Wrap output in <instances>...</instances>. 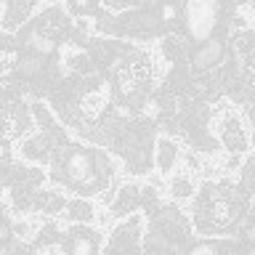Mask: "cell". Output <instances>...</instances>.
<instances>
[{"label": "cell", "instance_id": "cell-2", "mask_svg": "<svg viewBox=\"0 0 255 255\" xmlns=\"http://www.w3.org/2000/svg\"><path fill=\"white\" fill-rule=\"evenodd\" d=\"M218 3H210V0H189L183 5V24H186V35L194 40V43H205L207 37L213 35L215 24H218Z\"/></svg>", "mask_w": 255, "mask_h": 255}, {"label": "cell", "instance_id": "cell-20", "mask_svg": "<svg viewBox=\"0 0 255 255\" xmlns=\"http://www.w3.org/2000/svg\"><path fill=\"white\" fill-rule=\"evenodd\" d=\"M32 115H35V120L40 125H45V130H53V117H51V112H48L43 104H32Z\"/></svg>", "mask_w": 255, "mask_h": 255}, {"label": "cell", "instance_id": "cell-22", "mask_svg": "<svg viewBox=\"0 0 255 255\" xmlns=\"http://www.w3.org/2000/svg\"><path fill=\"white\" fill-rule=\"evenodd\" d=\"M234 43H237V48H239V53L250 56V32H242V35H237Z\"/></svg>", "mask_w": 255, "mask_h": 255}, {"label": "cell", "instance_id": "cell-10", "mask_svg": "<svg viewBox=\"0 0 255 255\" xmlns=\"http://www.w3.org/2000/svg\"><path fill=\"white\" fill-rule=\"evenodd\" d=\"M178 159V143L170 141V138H159L157 141V149H154V162L162 173H167L170 167L175 165Z\"/></svg>", "mask_w": 255, "mask_h": 255}, {"label": "cell", "instance_id": "cell-24", "mask_svg": "<svg viewBox=\"0 0 255 255\" xmlns=\"http://www.w3.org/2000/svg\"><path fill=\"white\" fill-rule=\"evenodd\" d=\"M221 165L226 167V170H234V167H239V154H234V151H231V154H229L226 159H223Z\"/></svg>", "mask_w": 255, "mask_h": 255}, {"label": "cell", "instance_id": "cell-19", "mask_svg": "<svg viewBox=\"0 0 255 255\" xmlns=\"http://www.w3.org/2000/svg\"><path fill=\"white\" fill-rule=\"evenodd\" d=\"M138 205L146 207L149 213L157 210V191H154V186H143V189L138 191Z\"/></svg>", "mask_w": 255, "mask_h": 255}, {"label": "cell", "instance_id": "cell-9", "mask_svg": "<svg viewBox=\"0 0 255 255\" xmlns=\"http://www.w3.org/2000/svg\"><path fill=\"white\" fill-rule=\"evenodd\" d=\"M51 149H53L51 133H40V135H35V138L24 141L21 154L29 157V159H48V157H51Z\"/></svg>", "mask_w": 255, "mask_h": 255}, {"label": "cell", "instance_id": "cell-5", "mask_svg": "<svg viewBox=\"0 0 255 255\" xmlns=\"http://www.w3.org/2000/svg\"><path fill=\"white\" fill-rule=\"evenodd\" d=\"M138 237H141V218L133 215L128 223L115 229L109 242V250H138Z\"/></svg>", "mask_w": 255, "mask_h": 255}, {"label": "cell", "instance_id": "cell-21", "mask_svg": "<svg viewBox=\"0 0 255 255\" xmlns=\"http://www.w3.org/2000/svg\"><path fill=\"white\" fill-rule=\"evenodd\" d=\"M253 173H255V159L250 157L242 165V191H247V194L253 191Z\"/></svg>", "mask_w": 255, "mask_h": 255}, {"label": "cell", "instance_id": "cell-16", "mask_svg": "<svg viewBox=\"0 0 255 255\" xmlns=\"http://www.w3.org/2000/svg\"><path fill=\"white\" fill-rule=\"evenodd\" d=\"M88 56H91L93 64H107L112 59V48L107 43H99V40H93L91 45H88Z\"/></svg>", "mask_w": 255, "mask_h": 255}, {"label": "cell", "instance_id": "cell-4", "mask_svg": "<svg viewBox=\"0 0 255 255\" xmlns=\"http://www.w3.org/2000/svg\"><path fill=\"white\" fill-rule=\"evenodd\" d=\"M29 125V112L21 101H11L3 109V141H11L21 135Z\"/></svg>", "mask_w": 255, "mask_h": 255}, {"label": "cell", "instance_id": "cell-18", "mask_svg": "<svg viewBox=\"0 0 255 255\" xmlns=\"http://www.w3.org/2000/svg\"><path fill=\"white\" fill-rule=\"evenodd\" d=\"M64 207H67L64 197H61V194H56V191H48L45 205H43V213H45V215H56V213H61Z\"/></svg>", "mask_w": 255, "mask_h": 255}, {"label": "cell", "instance_id": "cell-11", "mask_svg": "<svg viewBox=\"0 0 255 255\" xmlns=\"http://www.w3.org/2000/svg\"><path fill=\"white\" fill-rule=\"evenodd\" d=\"M43 59H45V56H37V53L19 56V61H16V72H19V77H24V80H37V77H43V72H45Z\"/></svg>", "mask_w": 255, "mask_h": 255}, {"label": "cell", "instance_id": "cell-1", "mask_svg": "<svg viewBox=\"0 0 255 255\" xmlns=\"http://www.w3.org/2000/svg\"><path fill=\"white\" fill-rule=\"evenodd\" d=\"M99 151L93 149H83V146H69L67 159H64V175L69 183H75L80 189V194H93L101 186L99 178V165H96Z\"/></svg>", "mask_w": 255, "mask_h": 255}, {"label": "cell", "instance_id": "cell-8", "mask_svg": "<svg viewBox=\"0 0 255 255\" xmlns=\"http://www.w3.org/2000/svg\"><path fill=\"white\" fill-rule=\"evenodd\" d=\"M138 186L135 183H128L117 191V197L112 199V215H128L138 207Z\"/></svg>", "mask_w": 255, "mask_h": 255}, {"label": "cell", "instance_id": "cell-23", "mask_svg": "<svg viewBox=\"0 0 255 255\" xmlns=\"http://www.w3.org/2000/svg\"><path fill=\"white\" fill-rule=\"evenodd\" d=\"M69 13H77V16L99 13V5H77V3H69Z\"/></svg>", "mask_w": 255, "mask_h": 255}, {"label": "cell", "instance_id": "cell-15", "mask_svg": "<svg viewBox=\"0 0 255 255\" xmlns=\"http://www.w3.org/2000/svg\"><path fill=\"white\" fill-rule=\"evenodd\" d=\"M170 191H173V197L186 199V197L194 194V183H191L186 175H175V178L170 181Z\"/></svg>", "mask_w": 255, "mask_h": 255}, {"label": "cell", "instance_id": "cell-3", "mask_svg": "<svg viewBox=\"0 0 255 255\" xmlns=\"http://www.w3.org/2000/svg\"><path fill=\"white\" fill-rule=\"evenodd\" d=\"M226 53V43L221 37H207L205 43H199L191 53V69L194 72H210L213 67H218Z\"/></svg>", "mask_w": 255, "mask_h": 255}, {"label": "cell", "instance_id": "cell-12", "mask_svg": "<svg viewBox=\"0 0 255 255\" xmlns=\"http://www.w3.org/2000/svg\"><path fill=\"white\" fill-rule=\"evenodd\" d=\"M104 109H107V93L104 91H91L83 99V115L88 120H99L104 115Z\"/></svg>", "mask_w": 255, "mask_h": 255}, {"label": "cell", "instance_id": "cell-7", "mask_svg": "<svg viewBox=\"0 0 255 255\" xmlns=\"http://www.w3.org/2000/svg\"><path fill=\"white\" fill-rule=\"evenodd\" d=\"M24 45H27L32 53H37V56H51L56 51V40L48 35V32L40 29V24H37V27H32V29H27V35H24Z\"/></svg>", "mask_w": 255, "mask_h": 255}, {"label": "cell", "instance_id": "cell-14", "mask_svg": "<svg viewBox=\"0 0 255 255\" xmlns=\"http://www.w3.org/2000/svg\"><path fill=\"white\" fill-rule=\"evenodd\" d=\"M183 53H186V45H183V40L181 37H175V35H167L162 40V56L170 64H178L183 59Z\"/></svg>", "mask_w": 255, "mask_h": 255}, {"label": "cell", "instance_id": "cell-13", "mask_svg": "<svg viewBox=\"0 0 255 255\" xmlns=\"http://www.w3.org/2000/svg\"><path fill=\"white\" fill-rule=\"evenodd\" d=\"M67 215L69 221H77V223H88V221H93V205L88 202V199H72V202H67Z\"/></svg>", "mask_w": 255, "mask_h": 255}, {"label": "cell", "instance_id": "cell-17", "mask_svg": "<svg viewBox=\"0 0 255 255\" xmlns=\"http://www.w3.org/2000/svg\"><path fill=\"white\" fill-rule=\"evenodd\" d=\"M69 67L77 69L80 75H93V61L88 53H72L69 56Z\"/></svg>", "mask_w": 255, "mask_h": 255}, {"label": "cell", "instance_id": "cell-6", "mask_svg": "<svg viewBox=\"0 0 255 255\" xmlns=\"http://www.w3.org/2000/svg\"><path fill=\"white\" fill-rule=\"evenodd\" d=\"M67 250L75 253V255H91V253H96V250H99V231L85 229V223H83V226H75L69 231Z\"/></svg>", "mask_w": 255, "mask_h": 255}]
</instances>
